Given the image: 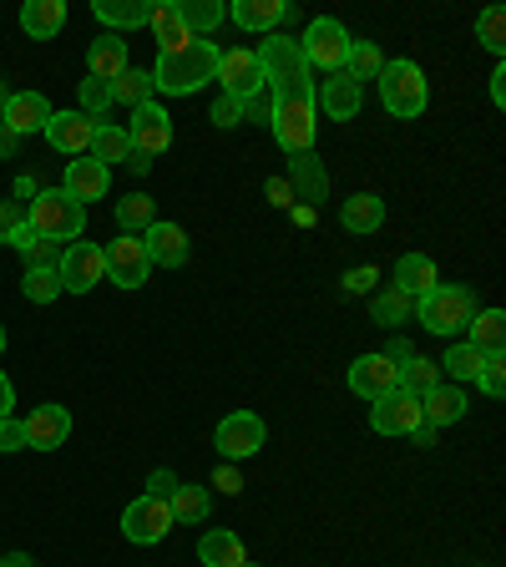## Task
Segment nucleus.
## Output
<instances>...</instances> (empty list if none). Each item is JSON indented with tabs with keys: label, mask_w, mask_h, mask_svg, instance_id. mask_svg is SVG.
<instances>
[{
	"label": "nucleus",
	"mask_w": 506,
	"mask_h": 567,
	"mask_svg": "<svg viewBox=\"0 0 506 567\" xmlns=\"http://www.w3.org/2000/svg\"><path fill=\"white\" fill-rule=\"evenodd\" d=\"M380 71H385V51L375 47V41H350V51H344V71L340 76H350L354 86L375 82Z\"/></svg>",
	"instance_id": "31"
},
{
	"label": "nucleus",
	"mask_w": 506,
	"mask_h": 567,
	"mask_svg": "<svg viewBox=\"0 0 506 567\" xmlns=\"http://www.w3.org/2000/svg\"><path fill=\"white\" fill-rule=\"evenodd\" d=\"M466 344H476L482 354H502V344H506V315L502 309H482V315H472V324H466Z\"/></svg>",
	"instance_id": "34"
},
{
	"label": "nucleus",
	"mask_w": 506,
	"mask_h": 567,
	"mask_svg": "<svg viewBox=\"0 0 506 567\" xmlns=\"http://www.w3.org/2000/svg\"><path fill=\"white\" fill-rule=\"evenodd\" d=\"M224 21H228V6H218V0H188V6H183V25H188L198 41H208V31H218Z\"/></svg>",
	"instance_id": "40"
},
{
	"label": "nucleus",
	"mask_w": 506,
	"mask_h": 567,
	"mask_svg": "<svg viewBox=\"0 0 506 567\" xmlns=\"http://www.w3.org/2000/svg\"><path fill=\"white\" fill-rule=\"evenodd\" d=\"M476 315V299L466 284H436V289H425L421 299H415V319H421L425 334H436V340H451V334H461L466 324H472Z\"/></svg>",
	"instance_id": "3"
},
{
	"label": "nucleus",
	"mask_w": 506,
	"mask_h": 567,
	"mask_svg": "<svg viewBox=\"0 0 506 567\" xmlns=\"http://www.w3.org/2000/svg\"><path fill=\"white\" fill-rule=\"evenodd\" d=\"M21 425H25V446L31 451H56L71 436V411L66 405H35Z\"/></svg>",
	"instance_id": "18"
},
{
	"label": "nucleus",
	"mask_w": 506,
	"mask_h": 567,
	"mask_svg": "<svg viewBox=\"0 0 506 567\" xmlns=\"http://www.w3.org/2000/svg\"><path fill=\"white\" fill-rule=\"evenodd\" d=\"M213 82H224V96H238V102L259 96L264 92L259 56L254 51H218V76Z\"/></svg>",
	"instance_id": "14"
},
{
	"label": "nucleus",
	"mask_w": 506,
	"mask_h": 567,
	"mask_svg": "<svg viewBox=\"0 0 506 567\" xmlns=\"http://www.w3.org/2000/svg\"><path fill=\"white\" fill-rule=\"evenodd\" d=\"M234 25H244V31H279L283 21H295V6H289V0H234Z\"/></svg>",
	"instance_id": "22"
},
{
	"label": "nucleus",
	"mask_w": 506,
	"mask_h": 567,
	"mask_svg": "<svg viewBox=\"0 0 506 567\" xmlns=\"http://www.w3.org/2000/svg\"><path fill=\"white\" fill-rule=\"evenodd\" d=\"M395 284H401L411 299H421L425 289H436V284H441L436 259H425V254H405V259L395 264Z\"/></svg>",
	"instance_id": "33"
},
{
	"label": "nucleus",
	"mask_w": 506,
	"mask_h": 567,
	"mask_svg": "<svg viewBox=\"0 0 506 567\" xmlns=\"http://www.w3.org/2000/svg\"><path fill=\"white\" fill-rule=\"evenodd\" d=\"M86 157H96L102 167H112V163H127L132 157V142H127V127H112V122H96V137H92V153Z\"/></svg>",
	"instance_id": "36"
},
{
	"label": "nucleus",
	"mask_w": 506,
	"mask_h": 567,
	"mask_svg": "<svg viewBox=\"0 0 506 567\" xmlns=\"http://www.w3.org/2000/svg\"><path fill=\"white\" fill-rule=\"evenodd\" d=\"M25 224H31L41 238H51L56 248H66L86 234V208L71 198L66 188H41L31 198V208H25Z\"/></svg>",
	"instance_id": "2"
},
{
	"label": "nucleus",
	"mask_w": 506,
	"mask_h": 567,
	"mask_svg": "<svg viewBox=\"0 0 506 567\" xmlns=\"http://www.w3.org/2000/svg\"><path fill=\"white\" fill-rule=\"evenodd\" d=\"M106 106H112V86L106 82H82V106H76V112H86L92 122H102Z\"/></svg>",
	"instance_id": "45"
},
{
	"label": "nucleus",
	"mask_w": 506,
	"mask_h": 567,
	"mask_svg": "<svg viewBox=\"0 0 506 567\" xmlns=\"http://www.w3.org/2000/svg\"><path fill=\"white\" fill-rule=\"evenodd\" d=\"M344 380H350V390L354 395H365L370 405L375 401H385V395H395L401 390V365L395 360H385V354H360L350 370H344Z\"/></svg>",
	"instance_id": "12"
},
{
	"label": "nucleus",
	"mask_w": 506,
	"mask_h": 567,
	"mask_svg": "<svg viewBox=\"0 0 506 567\" xmlns=\"http://www.w3.org/2000/svg\"><path fill=\"white\" fill-rule=\"evenodd\" d=\"M482 365H486V354L476 350V344H466V340H456L446 354H441V375H451V380H476L482 375Z\"/></svg>",
	"instance_id": "39"
},
{
	"label": "nucleus",
	"mask_w": 506,
	"mask_h": 567,
	"mask_svg": "<svg viewBox=\"0 0 506 567\" xmlns=\"http://www.w3.org/2000/svg\"><path fill=\"white\" fill-rule=\"evenodd\" d=\"M259 71H264V86L269 92H304V82H309V66H304V56H299V41L295 35H279L273 31L269 41H264L259 51Z\"/></svg>",
	"instance_id": "5"
},
{
	"label": "nucleus",
	"mask_w": 506,
	"mask_h": 567,
	"mask_svg": "<svg viewBox=\"0 0 506 567\" xmlns=\"http://www.w3.org/2000/svg\"><path fill=\"white\" fill-rule=\"evenodd\" d=\"M198 563L203 567H244L248 563V553H244V537H234V532H208L198 543Z\"/></svg>",
	"instance_id": "29"
},
{
	"label": "nucleus",
	"mask_w": 506,
	"mask_h": 567,
	"mask_svg": "<svg viewBox=\"0 0 506 567\" xmlns=\"http://www.w3.org/2000/svg\"><path fill=\"white\" fill-rule=\"evenodd\" d=\"M461 415H466V390L461 385H436L421 395V421L431 425V431H441V425H456Z\"/></svg>",
	"instance_id": "25"
},
{
	"label": "nucleus",
	"mask_w": 506,
	"mask_h": 567,
	"mask_svg": "<svg viewBox=\"0 0 506 567\" xmlns=\"http://www.w3.org/2000/svg\"><path fill=\"white\" fill-rule=\"evenodd\" d=\"M127 142H132V153L142 157H157L173 147V117H167L157 102H142L132 106V127H127Z\"/></svg>",
	"instance_id": "13"
},
{
	"label": "nucleus",
	"mask_w": 506,
	"mask_h": 567,
	"mask_svg": "<svg viewBox=\"0 0 506 567\" xmlns=\"http://www.w3.org/2000/svg\"><path fill=\"white\" fill-rule=\"evenodd\" d=\"M375 86H380V106H385L390 117H401V122H411V117H421L425 106H431V86H425V71L415 66V61H385V71L375 76Z\"/></svg>",
	"instance_id": "4"
},
{
	"label": "nucleus",
	"mask_w": 506,
	"mask_h": 567,
	"mask_svg": "<svg viewBox=\"0 0 506 567\" xmlns=\"http://www.w3.org/2000/svg\"><path fill=\"white\" fill-rule=\"evenodd\" d=\"M157 224V208H153V198H147V193H127V198L117 203V228L122 234H147V228Z\"/></svg>",
	"instance_id": "38"
},
{
	"label": "nucleus",
	"mask_w": 506,
	"mask_h": 567,
	"mask_svg": "<svg viewBox=\"0 0 506 567\" xmlns=\"http://www.w3.org/2000/svg\"><path fill=\"white\" fill-rule=\"evenodd\" d=\"M213 76H218V47L193 35L188 47L157 51L153 92H163V96H193V92H203V86H208Z\"/></svg>",
	"instance_id": "1"
},
{
	"label": "nucleus",
	"mask_w": 506,
	"mask_h": 567,
	"mask_svg": "<svg viewBox=\"0 0 506 567\" xmlns=\"http://www.w3.org/2000/svg\"><path fill=\"white\" fill-rule=\"evenodd\" d=\"M61 188H66L76 203H96V198H106V188H112V167H102L96 157H71Z\"/></svg>",
	"instance_id": "21"
},
{
	"label": "nucleus",
	"mask_w": 506,
	"mask_h": 567,
	"mask_svg": "<svg viewBox=\"0 0 506 567\" xmlns=\"http://www.w3.org/2000/svg\"><path fill=\"white\" fill-rule=\"evenodd\" d=\"M380 224H385V203H380L375 193H354V198L340 208L344 234H380Z\"/></svg>",
	"instance_id": "28"
},
{
	"label": "nucleus",
	"mask_w": 506,
	"mask_h": 567,
	"mask_svg": "<svg viewBox=\"0 0 506 567\" xmlns=\"http://www.w3.org/2000/svg\"><path fill=\"white\" fill-rule=\"evenodd\" d=\"M492 102H496V106H506V66H496V71H492Z\"/></svg>",
	"instance_id": "55"
},
{
	"label": "nucleus",
	"mask_w": 506,
	"mask_h": 567,
	"mask_svg": "<svg viewBox=\"0 0 506 567\" xmlns=\"http://www.w3.org/2000/svg\"><path fill=\"white\" fill-rule=\"evenodd\" d=\"M370 279H375V269H360V274H350V279H344V284H350V289H365Z\"/></svg>",
	"instance_id": "60"
},
{
	"label": "nucleus",
	"mask_w": 506,
	"mask_h": 567,
	"mask_svg": "<svg viewBox=\"0 0 506 567\" xmlns=\"http://www.w3.org/2000/svg\"><path fill=\"white\" fill-rule=\"evenodd\" d=\"M370 315H375V324H385V330H395V324H405V319L415 315V299L405 295L401 284H390V289H380V295L370 299Z\"/></svg>",
	"instance_id": "35"
},
{
	"label": "nucleus",
	"mask_w": 506,
	"mask_h": 567,
	"mask_svg": "<svg viewBox=\"0 0 506 567\" xmlns=\"http://www.w3.org/2000/svg\"><path fill=\"white\" fill-rule=\"evenodd\" d=\"M92 137H96V122L86 117V112H51V122H47V142L56 147L61 157H86L92 153Z\"/></svg>",
	"instance_id": "15"
},
{
	"label": "nucleus",
	"mask_w": 506,
	"mask_h": 567,
	"mask_svg": "<svg viewBox=\"0 0 506 567\" xmlns=\"http://www.w3.org/2000/svg\"><path fill=\"white\" fill-rule=\"evenodd\" d=\"M213 486H218V492H228V496H238V492H244V476H238L234 466H218V476H213Z\"/></svg>",
	"instance_id": "52"
},
{
	"label": "nucleus",
	"mask_w": 506,
	"mask_h": 567,
	"mask_svg": "<svg viewBox=\"0 0 506 567\" xmlns=\"http://www.w3.org/2000/svg\"><path fill=\"white\" fill-rule=\"evenodd\" d=\"M0 354H6V330H0Z\"/></svg>",
	"instance_id": "63"
},
{
	"label": "nucleus",
	"mask_w": 506,
	"mask_h": 567,
	"mask_svg": "<svg viewBox=\"0 0 506 567\" xmlns=\"http://www.w3.org/2000/svg\"><path fill=\"white\" fill-rule=\"evenodd\" d=\"M173 492H177V476L167 472V466H157V472L147 476V496H163V502H167Z\"/></svg>",
	"instance_id": "51"
},
{
	"label": "nucleus",
	"mask_w": 506,
	"mask_h": 567,
	"mask_svg": "<svg viewBox=\"0 0 506 567\" xmlns=\"http://www.w3.org/2000/svg\"><path fill=\"white\" fill-rule=\"evenodd\" d=\"M92 16L106 25V31H137V25H147V0H96Z\"/></svg>",
	"instance_id": "30"
},
{
	"label": "nucleus",
	"mask_w": 506,
	"mask_h": 567,
	"mask_svg": "<svg viewBox=\"0 0 506 567\" xmlns=\"http://www.w3.org/2000/svg\"><path fill=\"white\" fill-rule=\"evenodd\" d=\"M21 289H25V299H31V305H51V299H61L56 269H25Z\"/></svg>",
	"instance_id": "44"
},
{
	"label": "nucleus",
	"mask_w": 506,
	"mask_h": 567,
	"mask_svg": "<svg viewBox=\"0 0 506 567\" xmlns=\"http://www.w3.org/2000/svg\"><path fill=\"white\" fill-rule=\"evenodd\" d=\"M213 127H238V122H244V102H238V96H218V102H213Z\"/></svg>",
	"instance_id": "48"
},
{
	"label": "nucleus",
	"mask_w": 506,
	"mask_h": 567,
	"mask_svg": "<svg viewBox=\"0 0 506 567\" xmlns=\"http://www.w3.org/2000/svg\"><path fill=\"white\" fill-rule=\"evenodd\" d=\"M147 25H153L157 51H177L193 41V31L183 25V6H177V0H153V6H147Z\"/></svg>",
	"instance_id": "23"
},
{
	"label": "nucleus",
	"mask_w": 506,
	"mask_h": 567,
	"mask_svg": "<svg viewBox=\"0 0 506 567\" xmlns=\"http://www.w3.org/2000/svg\"><path fill=\"white\" fill-rule=\"evenodd\" d=\"M289 198H295V188H289V183H269V203H279V208H283Z\"/></svg>",
	"instance_id": "56"
},
{
	"label": "nucleus",
	"mask_w": 506,
	"mask_h": 567,
	"mask_svg": "<svg viewBox=\"0 0 506 567\" xmlns=\"http://www.w3.org/2000/svg\"><path fill=\"white\" fill-rule=\"evenodd\" d=\"M273 112H279V92H269V86H264L259 96H248V102H244V117L264 122V127H273Z\"/></svg>",
	"instance_id": "47"
},
{
	"label": "nucleus",
	"mask_w": 506,
	"mask_h": 567,
	"mask_svg": "<svg viewBox=\"0 0 506 567\" xmlns=\"http://www.w3.org/2000/svg\"><path fill=\"white\" fill-rule=\"evenodd\" d=\"M314 102H309V92H283L279 96V112H273V137H279V147L289 157H304L309 147H314Z\"/></svg>",
	"instance_id": "7"
},
{
	"label": "nucleus",
	"mask_w": 506,
	"mask_h": 567,
	"mask_svg": "<svg viewBox=\"0 0 506 567\" xmlns=\"http://www.w3.org/2000/svg\"><path fill=\"white\" fill-rule=\"evenodd\" d=\"M56 279H61V295H92L96 284L106 279V259L96 244H66L56 259Z\"/></svg>",
	"instance_id": "9"
},
{
	"label": "nucleus",
	"mask_w": 506,
	"mask_h": 567,
	"mask_svg": "<svg viewBox=\"0 0 506 567\" xmlns=\"http://www.w3.org/2000/svg\"><path fill=\"white\" fill-rule=\"evenodd\" d=\"M142 248H147V259H153L157 269H183V264L193 259L188 228H183V224H167V218H157V224L142 234Z\"/></svg>",
	"instance_id": "16"
},
{
	"label": "nucleus",
	"mask_w": 506,
	"mask_h": 567,
	"mask_svg": "<svg viewBox=\"0 0 506 567\" xmlns=\"http://www.w3.org/2000/svg\"><path fill=\"white\" fill-rule=\"evenodd\" d=\"M476 41H482L492 56H506V16L502 6H486L482 21H476Z\"/></svg>",
	"instance_id": "43"
},
{
	"label": "nucleus",
	"mask_w": 506,
	"mask_h": 567,
	"mask_svg": "<svg viewBox=\"0 0 506 567\" xmlns=\"http://www.w3.org/2000/svg\"><path fill=\"white\" fill-rule=\"evenodd\" d=\"M11 405H16V385H11V375L0 370V421H11Z\"/></svg>",
	"instance_id": "54"
},
{
	"label": "nucleus",
	"mask_w": 506,
	"mask_h": 567,
	"mask_svg": "<svg viewBox=\"0 0 506 567\" xmlns=\"http://www.w3.org/2000/svg\"><path fill=\"white\" fill-rule=\"evenodd\" d=\"M436 385H441V365H436V360L415 354L411 365H401V390H405V395H415V401H421L425 390H436Z\"/></svg>",
	"instance_id": "42"
},
{
	"label": "nucleus",
	"mask_w": 506,
	"mask_h": 567,
	"mask_svg": "<svg viewBox=\"0 0 506 567\" xmlns=\"http://www.w3.org/2000/svg\"><path fill=\"white\" fill-rule=\"evenodd\" d=\"M0 451H25V425L16 421H0Z\"/></svg>",
	"instance_id": "50"
},
{
	"label": "nucleus",
	"mask_w": 506,
	"mask_h": 567,
	"mask_svg": "<svg viewBox=\"0 0 506 567\" xmlns=\"http://www.w3.org/2000/svg\"><path fill=\"white\" fill-rule=\"evenodd\" d=\"M102 259H106V274H112V284H117V289H142V284H147V274H153L147 248H142V238H132V234L112 238V244L102 248Z\"/></svg>",
	"instance_id": "11"
},
{
	"label": "nucleus",
	"mask_w": 506,
	"mask_h": 567,
	"mask_svg": "<svg viewBox=\"0 0 506 567\" xmlns=\"http://www.w3.org/2000/svg\"><path fill=\"white\" fill-rule=\"evenodd\" d=\"M6 102H11V92H6V82H0V112H6Z\"/></svg>",
	"instance_id": "62"
},
{
	"label": "nucleus",
	"mask_w": 506,
	"mask_h": 567,
	"mask_svg": "<svg viewBox=\"0 0 506 567\" xmlns=\"http://www.w3.org/2000/svg\"><path fill=\"white\" fill-rule=\"evenodd\" d=\"M66 25V0H25L21 6V31L31 41H51Z\"/></svg>",
	"instance_id": "26"
},
{
	"label": "nucleus",
	"mask_w": 506,
	"mask_h": 567,
	"mask_svg": "<svg viewBox=\"0 0 506 567\" xmlns=\"http://www.w3.org/2000/svg\"><path fill=\"white\" fill-rule=\"evenodd\" d=\"M16 147H21V137H16V132H6V127H0V157H11Z\"/></svg>",
	"instance_id": "58"
},
{
	"label": "nucleus",
	"mask_w": 506,
	"mask_h": 567,
	"mask_svg": "<svg viewBox=\"0 0 506 567\" xmlns=\"http://www.w3.org/2000/svg\"><path fill=\"white\" fill-rule=\"evenodd\" d=\"M370 425H375L380 436H411L421 421V401L415 395H405V390H395V395H385V401L370 405Z\"/></svg>",
	"instance_id": "17"
},
{
	"label": "nucleus",
	"mask_w": 506,
	"mask_h": 567,
	"mask_svg": "<svg viewBox=\"0 0 506 567\" xmlns=\"http://www.w3.org/2000/svg\"><path fill=\"white\" fill-rule=\"evenodd\" d=\"M0 567H35V563L25 553H6V557H0Z\"/></svg>",
	"instance_id": "59"
},
{
	"label": "nucleus",
	"mask_w": 506,
	"mask_h": 567,
	"mask_svg": "<svg viewBox=\"0 0 506 567\" xmlns=\"http://www.w3.org/2000/svg\"><path fill=\"white\" fill-rule=\"evenodd\" d=\"M167 507H173V522H203L213 512V496H208V486L177 482V492L167 496Z\"/></svg>",
	"instance_id": "37"
},
{
	"label": "nucleus",
	"mask_w": 506,
	"mask_h": 567,
	"mask_svg": "<svg viewBox=\"0 0 506 567\" xmlns=\"http://www.w3.org/2000/svg\"><path fill=\"white\" fill-rule=\"evenodd\" d=\"M112 102H122V106H142V102H153V71H137V66H127L112 82Z\"/></svg>",
	"instance_id": "41"
},
{
	"label": "nucleus",
	"mask_w": 506,
	"mask_h": 567,
	"mask_svg": "<svg viewBox=\"0 0 506 567\" xmlns=\"http://www.w3.org/2000/svg\"><path fill=\"white\" fill-rule=\"evenodd\" d=\"M299 41V56H304L309 71H330V76H340L344 71V51H350V31H344L334 16H314V21L304 25V35H295Z\"/></svg>",
	"instance_id": "6"
},
{
	"label": "nucleus",
	"mask_w": 506,
	"mask_h": 567,
	"mask_svg": "<svg viewBox=\"0 0 506 567\" xmlns=\"http://www.w3.org/2000/svg\"><path fill=\"white\" fill-rule=\"evenodd\" d=\"M289 188H295V198L299 203H324L330 198V173H324V163H319L314 153H304V157H289Z\"/></svg>",
	"instance_id": "24"
},
{
	"label": "nucleus",
	"mask_w": 506,
	"mask_h": 567,
	"mask_svg": "<svg viewBox=\"0 0 506 567\" xmlns=\"http://www.w3.org/2000/svg\"><path fill=\"white\" fill-rule=\"evenodd\" d=\"M319 106H324L334 122H354L360 117V106H365V86H354L350 76H330L324 92H319Z\"/></svg>",
	"instance_id": "27"
},
{
	"label": "nucleus",
	"mask_w": 506,
	"mask_h": 567,
	"mask_svg": "<svg viewBox=\"0 0 506 567\" xmlns=\"http://www.w3.org/2000/svg\"><path fill=\"white\" fill-rule=\"evenodd\" d=\"M51 112H56V106H51L41 92H11V102L0 112V127L16 132V137H31V132H47Z\"/></svg>",
	"instance_id": "19"
},
{
	"label": "nucleus",
	"mask_w": 506,
	"mask_h": 567,
	"mask_svg": "<svg viewBox=\"0 0 506 567\" xmlns=\"http://www.w3.org/2000/svg\"><path fill=\"white\" fill-rule=\"evenodd\" d=\"M411 441H415V446H436V431H431V425H415Z\"/></svg>",
	"instance_id": "57"
},
{
	"label": "nucleus",
	"mask_w": 506,
	"mask_h": 567,
	"mask_svg": "<svg viewBox=\"0 0 506 567\" xmlns=\"http://www.w3.org/2000/svg\"><path fill=\"white\" fill-rule=\"evenodd\" d=\"M11 248H16V254H21V259H25V269H56V259H61V248L51 244V238H41V234H35L31 224H21V228H16V234H11Z\"/></svg>",
	"instance_id": "32"
},
{
	"label": "nucleus",
	"mask_w": 506,
	"mask_h": 567,
	"mask_svg": "<svg viewBox=\"0 0 506 567\" xmlns=\"http://www.w3.org/2000/svg\"><path fill=\"white\" fill-rule=\"evenodd\" d=\"M476 385H482L492 401H502V390H506V360H502V354H486V365H482V375H476Z\"/></svg>",
	"instance_id": "46"
},
{
	"label": "nucleus",
	"mask_w": 506,
	"mask_h": 567,
	"mask_svg": "<svg viewBox=\"0 0 506 567\" xmlns=\"http://www.w3.org/2000/svg\"><path fill=\"white\" fill-rule=\"evenodd\" d=\"M264 441H269V425H264V415H254V411L224 415V421H218V431H213V446H218V456H224V461L259 456Z\"/></svg>",
	"instance_id": "8"
},
{
	"label": "nucleus",
	"mask_w": 506,
	"mask_h": 567,
	"mask_svg": "<svg viewBox=\"0 0 506 567\" xmlns=\"http://www.w3.org/2000/svg\"><path fill=\"white\" fill-rule=\"evenodd\" d=\"M380 354H385V360H395V365H411V360H415V350H411V344L401 340V334H395V340H390V344H385V350H380Z\"/></svg>",
	"instance_id": "53"
},
{
	"label": "nucleus",
	"mask_w": 506,
	"mask_h": 567,
	"mask_svg": "<svg viewBox=\"0 0 506 567\" xmlns=\"http://www.w3.org/2000/svg\"><path fill=\"white\" fill-rule=\"evenodd\" d=\"M132 66V56H127V41H122V35H96L92 47H86V82H117L122 71Z\"/></svg>",
	"instance_id": "20"
},
{
	"label": "nucleus",
	"mask_w": 506,
	"mask_h": 567,
	"mask_svg": "<svg viewBox=\"0 0 506 567\" xmlns=\"http://www.w3.org/2000/svg\"><path fill=\"white\" fill-rule=\"evenodd\" d=\"M173 527H177L173 507H167L163 496H137V502L122 512V537H127V543H137V547H157Z\"/></svg>",
	"instance_id": "10"
},
{
	"label": "nucleus",
	"mask_w": 506,
	"mask_h": 567,
	"mask_svg": "<svg viewBox=\"0 0 506 567\" xmlns=\"http://www.w3.org/2000/svg\"><path fill=\"white\" fill-rule=\"evenodd\" d=\"M25 224V208L21 203H0V244H11V234Z\"/></svg>",
	"instance_id": "49"
},
{
	"label": "nucleus",
	"mask_w": 506,
	"mask_h": 567,
	"mask_svg": "<svg viewBox=\"0 0 506 567\" xmlns=\"http://www.w3.org/2000/svg\"><path fill=\"white\" fill-rule=\"evenodd\" d=\"M244 567H259V563H244Z\"/></svg>",
	"instance_id": "64"
},
{
	"label": "nucleus",
	"mask_w": 506,
	"mask_h": 567,
	"mask_svg": "<svg viewBox=\"0 0 506 567\" xmlns=\"http://www.w3.org/2000/svg\"><path fill=\"white\" fill-rule=\"evenodd\" d=\"M127 167H132V173H137V177H142V173H147V167H153V157H142V153H132V157H127Z\"/></svg>",
	"instance_id": "61"
}]
</instances>
